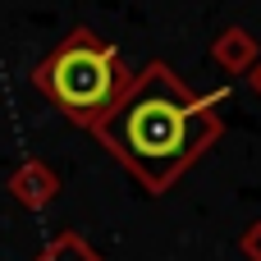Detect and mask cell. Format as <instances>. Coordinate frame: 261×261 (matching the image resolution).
I'll list each match as a JSON object with an SVG mask.
<instances>
[{"instance_id":"cell-1","label":"cell","mask_w":261,"mask_h":261,"mask_svg":"<svg viewBox=\"0 0 261 261\" xmlns=\"http://www.w3.org/2000/svg\"><path fill=\"white\" fill-rule=\"evenodd\" d=\"M220 96L225 92L197 96L165 60H151L128 78L124 96L92 128V138L147 193H170L220 142Z\"/></svg>"},{"instance_id":"cell-2","label":"cell","mask_w":261,"mask_h":261,"mask_svg":"<svg viewBox=\"0 0 261 261\" xmlns=\"http://www.w3.org/2000/svg\"><path fill=\"white\" fill-rule=\"evenodd\" d=\"M128 78L133 73H128L124 55L106 37H96L92 28H73L32 69V87L87 133L110 115V106L124 96Z\"/></svg>"},{"instance_id":"cell-3","label":"cell","mask_w":261,"mask_h":261,"mask_svg":"<svg viewBox=\"0 0 261 261\" xmlns=\"http://www.w3.org/2000/svg\"><path fill=\"white\" fill-rule=\"evenodd\" d=\"M206 55H211V64H216L220 73H229V78H248L252 64L261 60V41L248 32V28L229 23V28H220V32L211 37Z\"/></svg>"},{"instance_id":"cell-4","label":"cell","mask_w":261,"mask_h":261,"mask_svg":"<svg viewBox=\"0 0 261 261\" xmlns=\"http://www.w3.org/2000/svg\"><path fill=\"white\" fill-rule=\"evenodd\" d=\"M5 188H9V197H14L23 211H41V206H50V202L60 197V174H55L46 161L32 156V161H23V165L9 174Z\"/></svg>"},{"instance_id":"cell-5","label":"cell","mask_w":261,"mask_h":261,"mask_svg":"<svg viewBox=\"0 0 261 261\" xmlns=\"http://www.w3.org/2000/svg\"><path fill=\"white\" fill-rule=\"evenodd\" d=\"M32 261H106V257H101V252H96L78 229H60V234H55V239H50Z\"/></svg>"},{"instance_id":"cell-6","label":"cell","mask_w":261,"mask_h":261,"mask_svg":"<svg viewBox=\"0 0 261 261\" xmlns=\"http://www.w3.org/2000/svg\"><path fill=\"white\" fill-rule=\"evenodd\" d=\"M239 252H243V261H261V216L243 225V234H239Z\"/></svg>"},{"instance_id":"cell-7","label":"cell","mask_w":261,"mask_h":261,"mask_svg":"<svg viewBox=\"0 0 261 261\" xmlns=\"http://www.w3.org/2000/svg\"><path fill=\"white\" fill-rule=\"evenodd\" d=\"M248 83H252V92H257V96H261V60H257V64H252V73H248Z\"/></svg>"}]
</instances>
